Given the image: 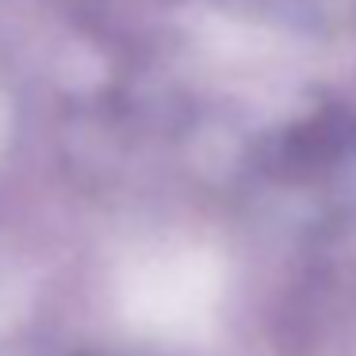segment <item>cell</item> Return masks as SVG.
Returning <instances> with one entry per match:
<instances>
[{"label": "cell", "mask_w": 356, "mask_h": 356, "mask_svg": "<svg viewBox=\"0 0 356 356\" xmlns=\"http://www.w3.org/2000/svg\"><path fill=\"white\" fill-rule=\"evenodd\" d=\"M222 295V264L203 249H172L134 272L127 310L157 333H195L211 322Z\"/></svg>", "instance_id": "cell-1"}]
</instances>
